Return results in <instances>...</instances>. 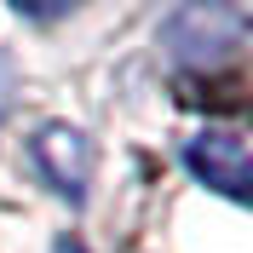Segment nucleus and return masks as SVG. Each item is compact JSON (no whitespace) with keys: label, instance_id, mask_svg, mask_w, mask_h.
<instances>
[{"label":"nucleus","instance_id":"1","mask_svg":"<svg viewBox=\"0 0 253 253\" xmlns=\"http://www.w3.org/2000/svg\"><path fill=\"white\" fill-rule=\"evenodd\" d=\"M184 161L207 178V184H219L224 196H236V202H242L248 167H242V138H236V132H202V138H190Z\"/></svg>","mask_w":253,"mask_h":253},{"label":"nucleus","instance_id":"2","mask_svg":"<svg viewBox=\"0 0 253 253\" xmlns=\"http://www.w3.org/2000/svg\"><path fill=\"white\" fill-rule=\"evenodd\" d=\"M63 253H81V248H75V242H69V248H63Z\"/></svg>","mask_w":253,"mask_h":253}]
</instances>
